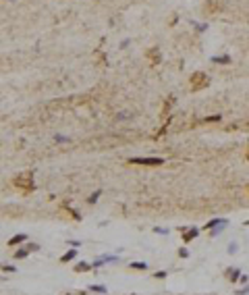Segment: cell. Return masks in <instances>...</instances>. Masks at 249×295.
Returning <instances> with one entry per match:
<instances>
[{"label":"cell","instance_id":"13","mask_svg":"<svg viewBox=\"0 0 249 295\" xmlns=\"http://www.w3.org/2000/svg\"><path fill=\"white\" fill-rule=\"evenodd\" d=\"M102 260H104V262H118V256H108V254H104V256H102Z\"/></svg>","mask_w":249,"mask_h":295},{"label":"cell","instance_id":"2","mask_svg":"<svg viewBox=\"0 0 249 295\" xmlns=\"http://www.w3.org/2000/svg\"><path fill=\"white\" fill-rule=\"evenodd\" d=\"M131 164H143V166H158V164H164L162 158H131L129 160Z\"/></svg>","mask_w":249,"mask_h":295},{"label":"cell","instance_id":"1","mask_svg":"<svg viewBox=\"0 0 249 295\" xmlns=\"http://www.w3.org/2000/svg\"><path fill=\"white\" fill-rule=\"evenodd\" d=\"M208 83H210V79H208L206 73H193V75H191V89H193V92L203 89Z\"/></svg>","mask_w":249,"mask_h":295},{"label":"cell","instance_id":"7","mask_svg":"<svg viewBox=\"0 0 249 295\" xmlns=\"http://www.w3.org/2000/svg\"><path fill=\"white\" fill-rule=\"evenodd\" d=\"M147 58H150V60H152L154 65H158V60H160V52H158L156 48H152L150 52H147Z\"/></svg>","mask_w":249,"mask_h":295},{"label":"cell","instance_id":"16","mask_svg":"<svg viewBox=\"0 0 249 295\" xmlns=\"http://www.w3.org/2000/svg\"><path fill=\"white\" fill-rule=\"evenodd\" d=\"M195 235H197V231H195V229H191V233H185V239L189 241V239H193Z\"/></svg>","mask_w":249,"mask_h":295},{"label":"cell","instance_id":"12","mask_svg":"<svg viewBox=\"0 0 249 295\" xmlns=\"http://www.w3.org/2000/svg\"><path fill=\"white\" fill-rule=\"evenodd\" d=\"M91 291H96V293H106V291H108V289L106 287H102V285H91Z\"/></svg>","mask_w":249,"mask_h":295},{"label":"cell","instance_id":"5","mask_svg":"<svg viewBox=\"0 0 249 295\" xmlns=\"http://www.w3.org/2000/svg\"><path fill=\"white\" fill-rule=\"evenodd\" d=\"M23 241H27V235H15L13 239L8 241V245L13 247V245H19V243H23Z\"/></svg>","mask_w":249,"mask_h":295},{"label":"cell","instance_id":"17","mask_svg":"<svg viewBox=\"0 0 249 295\" xmlns=\"http://www.w3.org/2000/svg\"><path fill=\"white\" fill-rule=\"evenodd\" d=\"M29 252H37V249H40V245H37V243H29Z\"/></svg>","mask_w":249,"mask_h":295},{"label":"cell","instance_id":"11","mask_svg":"<svg viewBox=\"0 0 249 295\" xmlns=\"http://www.w3.org/2000/svg\"><path fill=\"white\" fill-rule=\"evenodd\" d=\"M27 254H29V249H19V252H15V258L21 260V258H27Z\"/></svg>","mask_w":249,"mask_h":295},{"label":"cell","instance_id":"8","mask_svg":"<svg viewBox=\"0 0 249 295\" xmlns=\"http://www.w3.org/2000/svg\"><path fill=\"white\" fill-rule=\"evenodd\" d=\"M212 62H220V65H226V62H230V56L224 54V56H214L212 58Z\"/></svg>","mask_w":249,"mask_h":295},{"label":"cell","instance_id":"4","mask_svg":"<svg viewBox=\"0 0 249 295\" xmlns=\"http://www.w3.org/2000/svg\"><path fill=\"white\" fill-rule=\"evenodd\" d=\"M220 7H222L220 0H212V2H208V4H206V11H208V13H212V11H218Z\"/></svg>","mask_w":249,"mask_h":295},{"label":"cell","instance_id":"15","mask_svg":"<svg viewBox=\"0 0 249 295\" xmlns=\"http://www.w3.org/2000/svg\"><path fill=\"white\" fill-rule=\"evenodd\" d=\"M2 270H4V272H15L17 268H15V266H8V264H2Z\"/></svg>","mask_w":249,"mask_h":295},{"label":"cell","instance_id":"20","mask_svg":"<svg viewBox=\"0 0 249 295\" xmlns=\"http://www.w3.org/2000/svg\"><path fill=\"white\" fill-rule=\"evenodd\" d=\"M228 252H230V254H235V252H237V245H235V243H230V247H228Z\"/></svg>","mask_w":249,"mask_h":295},{"label":"cell","instance_id":"21","mask_svg":"<svg viewBox=\"0 0 249 295\" xmlns=\"http://www.w3.org/2000/svg\"><path fill=\"white\" fill-rule=\"evenodd\" d=\"M56 141H69V139L64 137V135H56Z\"/></svg>","mask_w":249,"mask_h":295},{"label":"cell","instance_id":"6","mask_svg":"<svg viewBox=\"0 0 249 295\" xmlns=\"http://www.w3.org/2000/svg\"><path fill=\"white\" fill-rule=\"evenodd\" d=\"M91 264H87V262H79V264H77L75 266V272H87V270H91Z\"/></svg>","mask_w":249,"mask_h":295},{"label":"cell","instance_id":"18","mask_svg":"<svg viewBox=\"0 0 249 295\" xmlns=\"http://www.w3.org/2000/svg\"><path fill=\"white\" fill-rule=\"evenodd\" d=\"M220 118H222L220 114H212V117H208L206 121H212V123H214V121H220Z\"/></svg>","mask_w":249,"mask_h":295},{"label":"cell","instance_id":"10","mask_svg":"<svg viewBox=\"0 0 249 295\" xmlns=\"http://www.w3.org/2000/svg\"><path fill=\"white\" fill-rule=\"evenodd\" d=\"M131 268H135V270H147V264L145 262H131Z\"/></svg>","mask_w":249,"mask_h":295},{"label":"cell","instance_id":"3","mask_svg":"<svg viewBox=\"0 0 249 295\" xmlns=\"http://www.w3.org/2000/svg\"><path fill=\"white\" fill-rule=\"evenodd\" d=\"M75 256H77V247H73V249H69V252H67V254L60 258V262H62V264H67V262L75 260Z\"/></svg>","mask_w":249,"mask_h":295},{"label":"cell","instance_id":"14","mask_svg":"<svg viewBox=\"0 0 249 295\" xmlns=\"http://www.w3.org/2000/svg\"><path fill=\"white\" fill-rule=\"evenodd\" d=\"M100 193H102V191H100V189H98V191L94 193V195H91V198L87 199V202H90V204H96V202H98V198H100Z\"/></svg>","mask_w":249,"mask_h":295},{"label":"cell","instance_id":"9","mask_svg":"<svg viewBox=\"0 0 249 295\" xmlns=\"http://www.w3.org/2000/svg\"><path fill=\"white\" fill-rule=\"evenodd\" d=\"M226 276H230V281H235L237 276H241V270H237V268H228V270H226Z\"/></svg>","mask_w":249,"mask_h":295},{"label":"cell","instance_id":"19","mask_svg":"<svg viewBox=\"0 0 249 295\" xmlns=\"http://www.w3.org/2000/svg\"><path fill=\"white\" fill-rule=\"evenodd\" d=\"M69 245H73V247H79V245H81V241H73V239H69Z\"/></svg>","mask_w":249,"mask_h":295}]
</instances>
